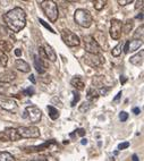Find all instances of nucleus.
<instances>
[{"label": "nucleus", "instance_id": "obj_1", "mask_svg": "<svg viewBox=\"0 0 144 161\" xmlns=\"http://www.w3.org/2000/svg\"><path fill=\"white\" fill-rule=\"evenodd\" d=\"M3 20L10 31L18 33L26 25V14L20 7H15L3 15Z\"/></svg>", "mask_w": 144, "mask_h": 161}, {"label": "nucleus", "instance_id": "obj_2", "mask_svg": "<svg viewBox=\"0 0 144 161\" xmlns=\"http://www.w3.org/2000/svg\"><path fill=\"white\" fill-rule=\"evenodd\" d=\"M74 20H75V23L78 24L81 27L87 29V27H90V26L92 25L93 17L89 10L80 8V9H76L75 14H74Z\"/></svg>", "mask_w": 144, "mask_h": 161}, {"label": "nucleus", "instance_id": "obj_3", "mask_svg": "<svg viewBox=\"0 0 144 161\" xmlns=\"http://www.w3.org/2000/svg\"><path fill=\"white\" fill-rule=\"evenodd\" d=\"M40 6L44 12V14H46V16L50 19V22L55 23L56 20L58 19V16H59V12H58L57 5H56L55 1L44 0V1L40 3Z\"/></svg>", "mask_w": 144, "mask_h": 161}, {"label": "nucleus", "instance_id": "obj_4", "mask_svg": "<svg viewBox=\"0 0 144 161\" xmlns=\"http://www.w3.org/2000/svg\"><path fill=\"white\" fill-rule=\"evenodd\" d=\"M83 42H84V49H85L86 53L100 55V52L102 51V48L99 46L98 41L95 40V37L93 35H84Z\"/></svg>", "mask_w": 144, "mask_h": 161}, {"label": "nucleus", "instance_id": "obj_5", "mask_svg": "<svg viewBox=\"0 0 144 161\" xmlns=\"http://www.w3.org/2000/svg\"><path fill=\"white\" fill-rule=\"evenodd\" d=\"M61 39L65 42V44L68 47H77L81 44V40H80L78 35H76L70 30L64 29L61 31Z\"/></svg>", "mask_w": 144, "mask_h": 161}, {"label": "nucleus", "instance_id": "obj_6", "mask_svg": "<svg viewBox=\"0 0 144 161\" xmlns=\"http://www.w3.org/2000/svg\"><path fill=\"white\" fill-rule=\"evenodd\" d=\"M22 117L25 118V119L26 118L30 119L31 123H39L41 120V118H42V111L36 106H29L26 107Z\"/></svg>", "mask_w": 144, "mask_h": 161}, {"label": "nucleus", "instance_id": "obj_7", "mask_svg": "<svg viewBox=\"0 0 144 161\" xmlns=\"http://www.w3.org/2000/svg\"><path fill=\"white\" fill-rule=\"evenodd\" d=\"M17 132L20 138H38L40 137V130L36 126L18 127Z\"/></svg>", "mask_w": 144, "mask_h": 161}, {"label": "nucleus", "instance_id": "obj_8", "mask_svg": "<svg viewBox=\"0 0 144 161\" xmlns=\"http://www.w3.org/2000/svg\"><path fill=\"white\" fill-rule=\"evenodd\" d=\"M84 63L90 67H99L104 63V58H102L100 55L85 53V56H84Z\"/></svg>", "mask_w": 144, "mask_h": 161}, {"label": "nucleus", "instance_id": "obj_9", "mask_svg": "<svg viewBox=\"0 0 144 161\" xmlns=\"http://www.w3.org/2000/svg\"><path fill=\"white\" fill-rule=\"evenodd\" d=\"M121 27H123V23L118 19H111L110 22V36L113 37L114 40H119L121 36Z\"/></svg>", "mask_w": 144, "mask_h": 161}, {"label": "nucleus", "instance_id": "obj_10", "mask_svg": "<svg viewBox=\"0 0 144 161\" xmlns=\"http://www.w3.org/2000/svg\"><path fill=\"white\" fill-rule=\"evenodd\" d=\"M0 107L7 111L14 112L17 110V103L14 99L10 98H0Z\"/></svg>", "mask_w": 144, "mask_h": 161}, {"label": "nucleus", "instance_id": "obj_11", "mask_svg": "<svg viewBox=\"0 0 144 161\" xmlns=\"http://www.w3.org/2000/svg\"><path fill=\"white\" fill-rule=\"evenodd\" d=\"M142 44H143L142 40H138V39H133V40L126 41V43H125V48H124L125 53L136 51L137 49H140V47H142Z\"/></svg>", "mask_w": 144, "mask_h": 161}, {"label": "nucleus", "instance_id": "obj_12", "mask_svg": "<svg viewBox=\"0 0 144 161\" xmlns=\"http://www.w3.org/2000/svg\"><path fill=\"white\" fill-rule=\"evenodd\" d=\"M17 76L14 70H6L3 73H0V83H10Z\"/></svg>", "mask_w": 144, "mask_h": 161}, {"label": "nucleus", "instance_id": "obj_13", "mask_svg": "<svg viewBox=\"0 0 144 161\" xmlns=\"http://www.w3.org/2000/svg\"><path fill=\"white\" fill-rule=\"evenodd\" d=\"M3 134L6 135L8 141L15 142V141H18V140L20 138L17 130H16V128H13V127H7L6 130H5V132H3Z\"/></svg>", "mask_w": 144, "mask_h": 161}, {"label": "nucleus", "instance_id": "obj_14", "mask_svg": "<svg viewBox=\"0 0 144 161\" xmlns=\"http://www.w3.org/2000/svg\"><path fill=\"white\" fill-rule=\"evenodd\" d=\"M42 48H43V51H44V53H46L47 59H49L50 61L55 63V61L57 60V55H56L55 50L52 49V47L49 46V44H44Z\"/></svg>", "mask_w": 144, "mask_h": 161}, {"label": "nucleus", "instance_id": "obj_15", "mask_svg": "<svg viewBox=\"0 0 144 161\" xmlns=\"http://www.w3.org/2000/svg\"><path fill=\"white\" fill-rule=\"evenodd\" d=\"M15 67L22 73H29L31 70V67L26 61H24L23 59H16L15 61Z\"/></svg>", "mask_w": 144, "mask_h": 161}, {"label": "nucleus", "instance_id": "obj_16", "mask_svg": "<svg viewBox=\"0 0 144 161\" xmlns=\"http://www.w3.org/2000/svg\"><path fill=\"white\" fill-rule=\"evenodd\" d=\"M34 67L39 74H44L46 73V65L43 60H41L38 56H34Z\"/></svg>", "mask_w": 144, "mask_h": 161}, {"label": "nucleus", "instance_id": "obj_17", "mask_svg": "<svg viewBox=\"0 0 144 161\" xmlns=\"http://www.w3.org/2000/svg\"><path fill=\"white\" fill-rule=\"evenodd\" d=\"M51 144H56L55 140H50V141H47L44 144L40 145V147H26V151H43V150H47L48 147H50ZM49 150V149H48Z\"/></svg>", "mask_w": 144, "mask_h": 161}, {"label": "nucleus", "instance_id": "obj_18", "mask_svg": "<svg viewBox=\"0 0 144 161\" xmlns=\"http://www.w3.org/2000/svg\"><path fill=\"white\" fill-rule=\"evenodd\" d=\"M99 92L98 90H95L93 86L89 87L86 91V97H87V101H90V102H93L94 100H97V99L99 98Z\"/></svg>", "mask_w": 144, "mask_h": 161}, {"label": "nucleus", "instance_id": "obj_19", "mask_svg": "<svg viewBox=\"0 0 144 161\" xmlns=\"http://www.w3.org/2000/svg\"><path fill=\"white\" fill-rule=\"evenodd\" d=\"M143 56H144V51L142 50L140 53H136L135 56L130 57V63L132 64V65H136V66H138V65H142V63H143Z\"/></svg>", "mask_w": 144, "mask_h": 161}, {"label": "nucleus", "instance_id": "obj_20", "mask_svg": "<svg viewBox=\"0 0 144 161\" xmlns=\"http://www.w3.org/2000/svg\"><path fill=\"white\" fill-rule=\"evenodd\" d=\"M70 84H72V86H74L76 90H80V91L85 89V84L80 77H74L70 80Z\"/></svg>", "mask_w": 144, "mask_h": 161}, {"label": "nucleus", "instance_id": "obj_21", "mask_svg": "<svg viewBox=\"0 0 144 161\" xmlns=\"http://www.w3.org/2000/svg\"><path fill=\"white\" fill-rule=\"evenodd\" d=\"M47 109H48V112H49V117L51 118L52 120H56V119L59 118V111H58V109H56L55 107L48 106Z\"/></svg>", "mask_w": 144, "mask_h": 161}, {"label": "nucleus", "instance_id": "obj_22", "mask_svg": "<svg viewBox=\"0 0 144 161\" xmlns=\"http://www.w3.org/2000/svg\"><path fill=\"white\" fill-rule=\"evenodd\" d=\"M133 26H134V23H133V19H127L124 24H123V27H121V31L128 34L130 31H132Z\"/></svg>", "mask_w": 144, "mask_h": 161}, {"label": "nucleus", "instance_id": "obj_23", "mask_svg": "<svg viewBox=\"0 0 144 161\" xmlns=\"http://www.w3.org/2000/svg\"><path fill=\"white\" fill-rule=\"evenodd\" d=\"M0 161H16V160L13 157V154H10L9 152H6V151L1 152L0 151Z\"/></svg>", "mask_w": 144, "mask_h": 161}, {"label": "nucleus", "instance_id": "obj_24", "mask_svg": "<svg viewBox=\"0 0 144 161\" xmlns=\"http://www.w3.org/2000/svg\"><path fill=\"white\" fill-rule=\"evenodd\" d=\"M13 44L9 41H0V51H10Z\"/></svg>", "mask_w": 144, "mask_h": 161}, {"label": "nucleus", "instance_id": "obj_25", "mask_svg": "<svg viewBox=\"0 0 144 161\" xmlns=\"http://www.w3.org/2000/svg\"><path fill=\"white\" fill-rule=\"evenodd\" d=\"M91 108H92V102H90V101H84L83 103L80 106L78 110H80V112H83V114H85V112L89 111Z\"/></svg>", "mask_w": 144, "mask_h": 161}, {"label": "nucleus", "instance_id": "obj_26", "mask_svg": "<svg viewBox=\"0 0 144 161\" xmlns=\"http://www.w3.org/2000/svg\"><path fill=\"white\" fill-rule=\"evenodd\" d=\"M123 47H124V42H119V43L113 49V51H111V55H113L114 57H118V56H120L121 50H123Z\"/></svg>", "mask_w": 144, "mask_h": 161}, {"label": "nucleus", "instance_id": "obj_27", "mask_svg": "<svg viewBox=\"0 0 144 161\" xmlns=\"http://www.w3.org/2000/svg\"><path fill=\"white\" fill-rule=\"evenodd\" d=\"M106 5H107L106 0H95L94 1V8L97 9V10H102Z\"/></svg>", "mask_w": 144, "mask_h": 161}, {"label": "nucleus", "instance_id": "obj_28", "mask_svg": "<svg viewBox=\"0 0 144 161\" xmlns=\"http://www.w3.org/2000/svg\"><path fill=\"white\" fill-rule=\"evenodd\" d=\"M0 64L3 67H6L7 64H8V57H7L6 53H3V51H0Z\"/></svg>", "mask_w": 144, "mask_h": 161}, {"label": "nucleus", "instance_id": "obj_29", "mask_svg": "<svg viewBox=\"0 0 144 161\" xmlns=\"http://www.w3.org/2000/svg\"><path fill=\"white\" fill-rule=\"evenodd\" d=\"M73 95H74V99H73V101L70 102V106L75 107V104L77 103L78 101H80L81 95H80V93H78V92H76V91H73Z\"/></svg>", "mask_w": 144, "mask_h": 161}, {"label": "nucleus", "instance_id": "obj_30", "mask_svg": "<svg viewBox=\"0 0 144 161\" xmlns=\"http://www.w3.org/2000/svg\"><path fill=\"white\" fill-rule=\"evenodd\" d=\"M34 93H35V91H34V89H33V87H29V89H25L23 91V94L27 95V97H32Z\"/></svg>", "mask_w": 144, "mask_h": 161}, {"label": "nucleus", "instance_id": "obj_31", "mask_svg": "<svg viewBox=\"0 0 144 161\" xmlns=\"http://www.w3.org/2000/svg\"><path fill=\"white\" fill-rule=\"evenodd\" d=\"M39 22H40V23H41V25H43L44 27H46L47 30H49V31L51 32V33H56V32H55V30L52 29V27H51V26H50V25H48V24H47L43 19H41V18H39Z\"/></svg>", "mask_w": 144, "mask_h": 161}, {"label": "nucleus", "instance_id": "obj_32", "mask_svg": "<svg viewBox=\"0 0 144 161\" xmlns=\"http://www.w3.org/2000/svg\"><path fill=\"white\" fill-rule=\"evenodd\" d=\"M119 119H120V121H126L128 119V114L126 111H121L119 114Z\"/></svg>", "mask_w": 144, "mask_h": 161}, {"label": "nucleus", "instance_id": "obj_33", "mask_svg": "<svg viewBox=\"0 0 144 161\" xmlns=\"http://www.w3.org/2000/svg\"><path fill=\"white\" fill-rule=\"evenodd\" d=\"M130 147V142H123L118 145V150H125Z\"/></svg>", "mask_w": 144, "mask_h": 161}, {"label": "nucleus", "instance_id": "obj_34", "mask_svg": "<svg viewBox=\"0 0 144 161\" xmlns=\"http://www.w3.org/2000/svg\"><path fill=\"white\" fill-rule=\"evenodd\" d=\"M85 130H84V128H78V130H75V133H74V134H77L78 136H81V137H83L84 135H85Z\"/></svg>", "mask_w": 144, "mask_h": 161}, {"label": "nucleus", "instance_id": "obj_35", "mask_svg": "<svg viewBox=\"0 0 144 161\" xmlns=\"http://www.w3.org/2000/svg\"><path fill=\"white\" fill-rule=\"evenodd\" d=\"M117 3H118L120 6H126V5H128V3H132L133 0H118Z\"/></svg>", "mask_w": 144, "mask_h": 161}, {"label": "nucleus", "instance_id": "obj_36", "mask_svg": "<svg viewBox=\"0 0 144 161\" xmlns=\"http://www.w3.org/2000/svg\"><path fill=\"white\" fill-rule=\"evenodd\" d=\"M140 34H141V36L143 37V25H142L141 27H140V29L137 30V33H136V34L134 35V36H135V37H137V36H138V35H140Z\"/></svg>", "mask_w": 144, "mask_h": 161}, {"label": "nucleus", "instance_id": "obj_37", "mask_svg": "<svg viewBox=\"0 0 144 161\" xmlns=\"http://www.w3.org/2000/svg\"><path fill=\"white\" fill-rule=\"evenodd\" d=\"M121 94H123V92H121V91H120V92H118V94H117V95L115 97V98H114V100H113L114 102H117V101L119 100V98L121 97Z\"/></svg>", "mask_w": 144, "mask_h": 161}, {"label": "nucleus", "instance_id": "obj_38", "mask_svg": "<svg viewBox=\"0 0 144 161\" xmlns=\"http://www.w3.org/2000/svg\"><path fill=\"white\" fill-rule=\"evenodd\" d=\"M29 80H31V82H32V83H33V84H35V83H36V80H35V78H34V75H30V76H29Z\"/></svg>", "mask_w": 144, "mask_h": 161}, {"label": "nucleus", "instance_id": "obj_39", "mask_svg": "<svg viewBox=\"0 0 144 161\" xmlns=\"http://www.w3.org/2000/svg\"><path fill=\"white\" fill-rule=\"evenodd\" d=\"M15 55L17 56V57H20V56H22V50L16 49V50H15Z\"/></svg>", "mask_w": 144, "mask_h": 161}, {"label": "nucleus", "instance_id": "obj_40", "mask_svg": "<svg viewBox=\"0 0 144 161\" xmlns=\"http://www.w3.org/2000/svg\"><path fill=\"white\" fill-rule=\"evenodd\" d=\"M133 112H134L135 115H140V114H141V110H140V108H134V109H133Z\"/></svg>", "mask_w": 144, "mask_h": 161}, {"label": "nucleus", "instance_id": "obj_41", "mask_svg": "<svg viewBox=\"0 0 144 161\" xmlns=\"http://www.w3.org/2000/svg\"><path fill=\"white\" fill-rule=\"evenodd\" d=\"M138 7H143V1H136V6H135V8L137 9Z\"/></svg>", "mask_w": 144, "mask_h": 161}, {"label": "nucleus", "instance_id": "obj_42", "mask_svg": "<svg viewBox=\"0 0 144 161\" xmlns=\"http://www.w3.org/2000/svg\"><path fill=\"white\" fill-rule=\"evenodd\" d=\"M132 160H133V161H138L137 155H136V154H133V157H132Z\"/></svg>", "mask_w": 144, "mask_h": 161}, {"label": "nucleus", "instance_id": "obj_43", "mask_svg": "<svg viewBox=\"0 0 144 161\" xmlns=\"http://www.w3.org/2000/svg\"><path fill=\"white\" fill-rule=\"evenodd\" d=\"M81 143L83 144V145H86V144H87V140H86V138H83V140H82Z\"/></svg>", "mask_w": 144, "mask_h": 161}, {"label": "nucleus", "instance_id": "obj_44", "mask_svg": "<svg viewBox=\"0 0 144 161\" xmlns=\"http://www.w3.org/2000/svg\"><path fill=\"white\" fill-rule=\"evenodd\" d=\"M136 18H138V19H143V13H141L140 15H137V16H136Z\"/></svg>", "mask_w": 144, "mask_h": 161}, {"label": "nucleus", "instance_id": "obj_45", "mask_svg": "<svg viewBox=\"0 0 144 161\" xmlns=\"http://www.w3.org/2000/svg\"><path fill=\"white\" fill-rule=\"evenodd\" d=\"M120 82H121L123 84H124L125 82H126V78H125V76H121V77H120Z\"/></svg>", "mask_w": 144, "mask_h": 161}]
</instances>
